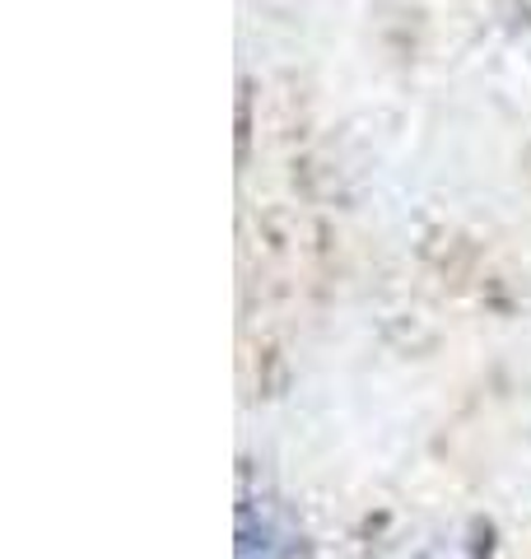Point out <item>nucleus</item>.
I'll return each mask as SVG.
<instances>
[{"instance_id":"1","label":"nucleus","mask_w":531,"mask_h":559,"mask_svg":"<svg viewBox=\"0 0 531 559\" xmlns=\"http://www.w3.org/2000/svg\"><path fill=\"white\" fill-rule=\"evenodd\" d=\"M294 532L271 499H238V559H290Z\"/></svg>"},{"instance_id":"2","label":"nucleus","mask_w":531,"mask_h":559,"mask_svg":"<svg viewBox=\"0 0 531 559\" xmlns=\"http://www.w3.org/2000/svg\"><path fill=\"white\" fill-rule=\"evenodd\" d=\"M397 559H485L481 536H429L415 540L411 550H401Z\"/></svg>"}]
</instances>
